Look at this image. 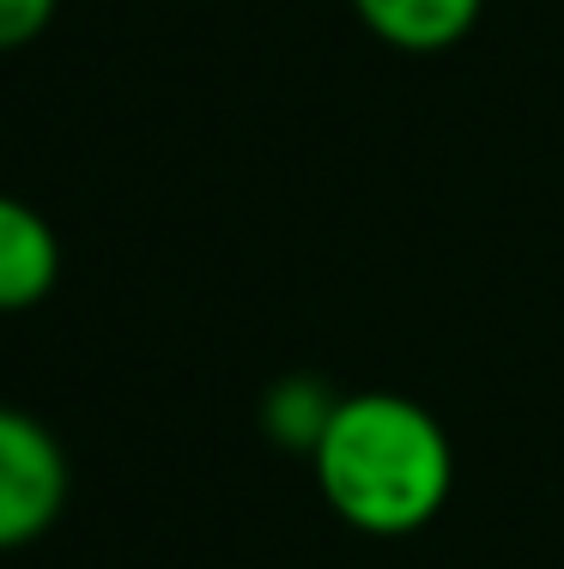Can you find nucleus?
<instances>
[{"instance_id": "nucleus-1", "label": "nucleus", "mask_w": 564, "mask_h": 569, "mask_svg": "<svg viewBox=\"0 0 564 569\" xmlns=\"http://www.w3.org/2000/svg\"><path fill=\"white\" fill-rule=\"evenodd\" d=\"M310 467L321 503L370 539H407L432 527L455 491L449 430L419 400L388 388L334 400Z\"/></svg>"}, {"instance_id": "nucleus-6", "label": "nucleus", "mask_w": 564, "mask_h": 569, "mask_svg": "<svg viewBox=\"0 0 564 569\" xmlns=\"http://www.w3.org/2000/svg\"><path fill=\"white\" fill-rule=\"evenodd\" d=\"M56 7H61V0H0V56L31 49L37 37L56 24Z\"/></svg>"}, {"instance_id": "nucleus-3", "label": "nucleus", "mask_w": 564, "mask_h": 569, "mask_svg": "<svg viewBox=\"0 0 564 569\" xmlns=\"http://www.w3.org/2000/svg\"><path fill=\"white\" fill-rule=\"evenodd\" d=\"M61 279V237L31 200L0 194V316L37 309Z\"/></svg>"}, {"instance_id": "nucleus-2", "label": "nucleus", "mask_w": 564, "mask_h": 569, "mask_svg": "<svg viewBox=\"0 0 564 569\" xmlns=\"http://www.w3.org/2000/svg\"><path fill=\"white\" fill-rule=\"evenodd\" d=\"M67 509V455L43 418L0 406V551H24Z\"/></svg>"}, {"instance_id": "nucleus-5", "label": "nucleus", "mask_w": 564, "mask_h": 569, "mask_svg": "<svg viewBox=\"0 0 564 569\" xmlns=\"http://www.w3.org/2000/svg\"><path fill=\"white\" fill-rule=\"evenodd\" d=\"M328 412H334V400H321L316 388H304V382H279V388H274V400H267V430H274L279 442H291V449L310 455V449H316V437H321V425H328Z\"/></svg>"}, {"instance_id": "nucleus-4", "label": "nucleus", "mask_w": 564, "mask_h": 569, "mask_svg": "<svg viewBox=\"0 0 564 569\" xmlns=\"http://www.w3.org/2000/svg\"><path fill=\"white\" fill-rule=\"evenodd\" d=\"M353 12L395 56H443L479 24L486 0H353Z\"/></svg>"}]
</instances>
